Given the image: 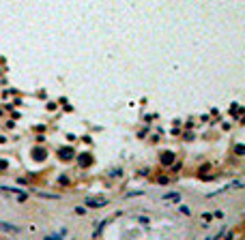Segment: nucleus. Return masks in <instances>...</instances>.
I'll return each mask as SVG.
<instances>
[{
    "mask_svg": "<svg viewBox=\"0 0 245 240\" xmlns=\"http://www.w3.org/2000/svg\"><path fill=\"white\" fill-rule=\"evenodd\" d=\"M45 240H58V238H54V236H45Z\"/></svg>",
    "mask_w": 245,
    "mask_h": 240,
    "instance_id": "7ed1b4c3",
    "label": "nucleus"
},
{
    "mask_svg": "<svg viewBox=\"0 0 245 240\" xmlns=\"http://www.w3.org/2000/svg\"><path fill=\"white\" fill-rule=\"evenodd\" d=\"M0 227H2V229H7V231H17V227H13V225H9V223H5V221H0Z\"/></svg>",
    "mask_w": 245,
    "mask_h": 240,
    "instance_id": "f03ea898",
    "label": "nucleus"
},
{
    "mask_svg": "<svg viewBox=\"0 0 245 240\" xmlns=\"http://www.w3.org/2000/svg\"><path fill=\"white\" fill-rule=\"evenodd\" d=\"M105 204H107V197H103V195H90V197H86V206H90V208H101Z\"/></svg>",
    "mask_w": 245,
    "mask_h": 240,
    "instance_id": "f257e3e1",
    "label": "nucleus"
}]
</instances>
